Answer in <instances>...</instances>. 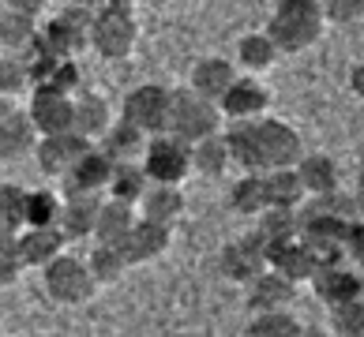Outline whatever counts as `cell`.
Instances as JSON below:
<instances>
[{
    "label": "cell",
    "mask_w": 364,
    "mask_h": 337,
    "mask_svg": "<svg viewBox=\"0 0 364 337\" xmlns=\"http://www.w3.org/2000/svg\"><path fill=\"white\" fill-rule=\"evenodd\" d=\"M237 79V67L233 60H222V57H199L196 67H192V79H188V87H192L196 94H203V98L218 101L222 94L233 87Z\"/></svg>",
    "instance_id": "cell-22"
},
{
    "label": "cell",
    "mask_w": 364,
    "mask_h": 337,
    "mask_svg": "<svg viewBox=\"0 0 364 337\" xmlns=\"http://www.w3.org/2000/svg\"><path fill=\"white\" fill-rule=\"evenodd\" d=\"M60 206H64V195H57L53 187L26 192V225H57Z\"/></svg>",
    "instance_id": "cell-37"
},
{
    "label": "cell",
    "mask_w": 364,
    "mask_h": 337,
    "mask_svg": "<svg viewBox=\"0 0 364 337\" xmlns=\"http://www.w3.org/2000/svg\"><path fill=\"white\" fill-rule=\"evenodd\" d=\"M222 116L233 124V120H259L271 113V90H267L255 75H237L233 87H229L218 98Z\"/></svg>",
    "instance_id": "cell-13"
},
{
    "label": "cell",
    "mask_w": 364,
    "mask_h": 337,
    "mask_svg": "<svg viewBox=\"0 0 364 337\" xmlns=\"http://www.w3.org/2000/svg\"><path fill=\"white\" fill-rule=\"evenodd\" d=\"M64 4H75V8H90V11H98L102 0H64Z\"/></svg>",
    "instance_id": "cell-46"
},
{
    "label": "cell",
    "mask_w": 364,
    "mask_h": 337,
    "mask_svg": "<svg viewBox=\"0 0 364 337\" xmlns=\"http://www.w3.org/2000/svg\"><path fill=\"white\" fill-rule=\"evenodd\" d=\"M113 244H120V251H124L128 266L154 263V259H161V255L169 251V244H173V225H161V221H151V218H139L124 236L113 240Z\"/></svg>",
    "instance_id": "cell-12"
},
{
    "label": "cell",
    "mask_w": 364,
    "mask_h": 337,
    "mask_svg": "<svg viewBox=\"0 0 364 337\" xmlns=\"http://www.w3.org/2000/svg\"><path fill=\"white\" fill-rule=\"evenodd\" d=\"M353 199H357V206L364 214V169H360V177H357V187H353Z\"/></svg>",
    "instance_id": "cell-45"
},
{
    "label": "cell",
    "mask_w": 364,
    "mask_h": 337,
    "mask_svg": "<svg viewBox=\"0 0 364 337\" xmlns=\"http://www.w3.org/2000/svg\"><path fill=\"white\" fill-rule=\"evenodd\" d=\"M139 221V210L136 202H124V199H105L98 202V221H94V236L98 240H120L132 225Z\"/></svg>",
    "instance_id": "cell-30"
},
{
    "label": "cell",
    "mask_w": 364,
    "mask_h": 337,
    "mask_svg": "<svg viewBox=\"0 0 364 337\" xmlns=\"http://www.w3.org/2000/svg\"><path fill=\"white\" fill-rule=\"evenodd\" d=\"M349 90H353V98L364 101V60H357L349 67Z\"/></svg>",
    "instance_id": "cell-43"
},
{
    "label": "cell",
    "mask_w": 364,
    "mask_h": 337,
    "mask_svg": "<svg viewBox=\"0 0 364 337\" xmlns=\"http://www.w3.org/2000/svg\"><path fill=\"white\" fill-rule=\"evenodd\" d=\"M23 270L26 266H23V255H19V233L0 228V289L16 285Z\"/></svg>",
    "instance_id": "cell-40"
},
{
    "label": "cell",
    "mask_w": 364,
    "mask_h": 337,
    "mask_svg": "<svg viewBox=\"0 0 364 337\" xmlns=\"http://www.w3.org/2000/svg\"><path fill=\"white\" fill-rule=\"evenodd\" d=\"M139 165L146 169L151 184H184L192 172V143L173 131H158L146 139Z\"/></svg>",
    "instance_id": "cell-4"
},
{
    "label": "cell",
    "mask_w": 364,
    "mask_h": 337,
    "mask_svg": "<svg viewBox=\"0 0 364 337\" xmlns=\"http://www.w3.org/2000/svg\"><path fill=\"white\" fill-rule=\"evenodd\" d=\"M151 187V177H146V169L139 161H117L113 165V177H109V192L113 199H124V202H139L143 192Z\"/></svg>",
    "instance_id": "cell-34"
},
{
    "label": "cell",
    "mask_w": 364,
    "mask_h": 337,
    "mask_svg": "<svg viewBox=\"0 0 364 337\" xmlns=\"http://www.w3.org/2000/svg\"><path fill=\"white\" fill-rule=\"evenodd\" d=\"M49 0H4V8H16V11H26V16H38V11H46Z\"/></svg>",
    "instance_id": "cell-44"
},
{
    "label": "cell",
    "mask_w": 364,
    "mask_h": 337,
    "mask_svg": "<svg viewBox=\"0 0 364 337\" xmlns=\"http://www.w3.org/2000/svg\"><path fill=\"white\" fill-rule=\"evenodd\" d=\"M0 4H4V0H0Z\"/></svg>",
    "instance_id": "cell-48"
},
{
    "label": "cell",
    "mask_w": 364,
    "mask_h": 337,
    "mask_svg": "<svg viewBox=\"0 0 364 337\" xmlns=\"http://www.w3.org/2000/svg\"><path fill=\"white\" fill-rule=\"evenodd\" d=\"M255 131V150H259V169H282V165H296V158L304 154V143L296 135L293 124L274 116H259L252 120Z\"/></svg>",
    "instance_id": "cell-6"
},
{
    "label": "cell",
    "mask_w": 364,
    "mask_h": 337,
    "mask_svg": "<svg viewBox=\"0 0 364 337\" xmlns=\"http://www.w3.org/2000/svg\"><path fill=\"white\" fill-rule=\"evenodd\" d=\"M296 177H301L308 195H327L338 187V165L331 154H301L296 158Z\"/></svg>",
    "instance_id": "cell-27"
},
{
    "label": "cell",
    "mask_w": 364,
    "mask_h": 337,
    "mask_svg": "<svg viewBox=\"0 0 364 337\" xmlns=\"http://www.w3.org/2000/svg\"><path fill=\"white\" fill-rule=\"evenodd\" d=\"M64 244L68 236L60 233V225H23L19 233V255L23 266H49L57 255H64Z\"/></svg>",
    "instance_id": "cell-17"
},
{
    "label": "cell",
    "mask_w": 364,
    "mask_h": 337,
    "mask_svg": "<svg viewBox=\"0 0 364 337\" xmlns=\"http://www.w3.org/2000/svg\"><path fill=\"white\" fill-rule=\"evenodd\" d=\"M34 143H38V128L31 113L8 109L0 116V161H19L26 154H34Z\"/></svg>",
    "instance_id": "cell-18"
},
{
    "label": "cell",
    "mask_w": 364,
    "mask_h": 337,
    "mask_svg": "<svg viewBox=\"0 0 364 337\" xmlns=\"http://www.w3.org/2000/svg\"><path fill=\"white\" fill-rule=\"evenodd\" d=\"M109 177H113V161L94 143L60 180H64V195H102L109 187Z\"/></svg>",
    "instance_id": "cell-14"
},
{
    "label": "cell",
    "mask_w": 364,
    "mask_h": 337,
    "mask_svg": "<svg viewBox=\"0 0 364 337\" xmlns=\"http://www.w3.org/2000/svg\"><path fill=\"white\" fill-rule=\"evenodd\" d=\"M259 225H255V233L267 240V248L278 244V240H289V236H301V221H296V210L289 206H263L259 214Z\"/></svg>",
    "instance_id": "cell-35"
},
{
    "label": "cell",
    "mask_w": 364,
    "mask_h": 337,
    "mask_svg": "<svg viewBox=\"0 0 364 337\" xmlns=\"http://www.w3.org/2000/svg\"><path fill=\"white\" fill-rule=\"evenodd\" d=\"M222 120L225 116L218 109V101L196 94L192 87L169 90V124H166V131L181 135V139H188V143H196V139H203V135L222 131Z\"/></svg>",
    "instance_id": "cell-2"
},
{
    "label": "cell",
    "mask_w": 364,
    "mask_h": 337,
    "mask_svg": "<svg viewBox=\"0 0 364 337\" xmlns=\"http://www.w3.org/2000/svg\"><path fill=\"white\" fill-rule=\"evenodd\" d=\"M31 87V67H26L23 53H4L0 49V94H23Z\"/></svg>",
    "instance_id": "cell-39"
},
{
    "label": "cell",
    "mask_w": 364,
    "mask_h": 337,
    "mask_svg": "<svg viewBox=\"0 0 364 337\" xmlns=\"http://www.w3.org/2000/svg\"><path fill=\"white\" fill-rule=\"evenodd\" d=\"M267 266L278 270V274H286L289 281H296V285L316 274V259H312V251L304 248L301 236L278 240V244L267 248Z\"/></svg>",
    "instance_id": "cell-19"
},
{
    "label": "cell",
    "mask_w": 364,
    "mask_h": 337,
    "mask_svg": "<svg viewBox=\"0 0 364 337\" xmlns=\"http://www.w3.org/2000/svg\"><path fill=\"white\" fill-rule=\"evenodd\" d=\"M31 120L38 135H53V131H68L72 128V116H75V98L64 90H53V87H34L31 94Z\"/></svg>",
    "instance_id": "cell-15"
},
{
    "label": "cell",
    "mask_w": 364,
    "mask_h": 337,
    "mask_svg": "<svg viewBox=\"0 0 364 337\" xmlns=\"http://www.w3.org/2000/svg\"><path fill=\"white\" fill-rule=\"evenodd\" d=\"M218 270H222L225 281H233V285H248L259 270H267V240L255 233V228L245 236H237V240H229L218 255Z\"/></svg>",
    "instance_id": "cell-8"
},
{
    "label": "cell",
    "mask_w": 364,
    "mask_h": 337,
    "mask_svg": "<svg viewBox=\"0 0 364 337\" xmlns=\"http://www.w3.org/2000/svg\"><path fill=\"white\" fill-rule=\"evenodd\" d=\"M8 109H11V105H8V94H0V116H4Z\"/></svg>",
    "instance_id": "cell-47"
},
{
    "label": "cell",
    "mask_w": 364,
    "mask_h": 337,
    "mask_svg": "<svg viewBox=\"0 0 364 337\" xmlns=\"http://www.w3.org/2000/svg\"><path fill=\"white\" fill-rule=\"evenodd\" d=\"M139 45V23L132 16V8H117V4H102L94 11L90 23V49L102 60H124L132 49Z\"/></svg>",
    "instance_id": "cell-3"
},
{
    "label": "cell",
    "mask_w": 364,
    "mask_h": 337,
    "mask_svg": "<svg viewBox=\"0 0 364 337\" xmlns=\"http://www.w3.org/2000/svg\"><path fill=\"white\" fill-rule=\"evenodd\" d=\"M248 311H274V307H289L296 300V281H289L278 270H259L248 281Z\"/></svg>",
    "instance_id": "cell-16"
},
{
    "label": "cell",
    "mask_w": 364,
    "mask_h": 337,
    "mask_svg": "<svg viewBox=\"0 0 364 337\" xmlns=\"http://www.w3.org/2000/svg\"><path fill=\"white\" fill-rule=\"evenodd\" d=\"M245 333H248V337H296V333H304V322L296 319L289 307H274V311H252Z\"/></svg>",
    "instance_id": "cell-33"
},
{
    "label": "cell",
    "mask_w": 364,
    "mask_h": 337,
    "mask_svg": "<svg viewBox=\"0 0 364 337\" xmlns=\"http://www.w3.org/2000/svg\"><path fill=\"white\" fill-rule=\"evenodd\" d=\"M109 124H113V109H109V101H105L102 94H83V98H75L72 128H75L79 135H83V139L98 143Z\"/></svg>",
    "instance_id": "cell-25"
},
{
    "label": "cell",
    "mask_w": 364,
    "mask_h": 337,
    "mask_svg": "<svg viewBox=\"0 0 364 337\" xmlns=\"http://www.w3.org/2000/svg\"><path fill=\"white\" fill-rule=\"evenodd\" d=\"M327 23H357L364 19V0H319Z\"/></svg>",
    "instance_id": "cell-41"
},
{
    "label": "cell",
    "mask_w": 364,
    "mask_h": 337,
    "mask_svg": "<svg viewBox=\"0 0 364 337\" xmlns=\"http://www.w3.org/2000/svg\"><path fill=\"white\" fill-rule=\"evenodd\" d=\"M98 202L102 195H64V206H60V233L68 240H87L94 236V221H98Z\"/></svg>",
    "instance_id": "cell-23"
},
{
    "label": "cell",
    "mask_w": 364,
    "mask_h": 337,
    "mask_svg": "<svg viewBox=\"0 0 364 337\" xmlns=\"http://www.w3.org/2000/svg\"><path fill=\"white\" fill-rule=\"evenodd\" d=\"M342 248H346V259H349V263H357V266L364 270V214L346 225Z\"/></svg>",
    "instance_id": "cell-42"
},
{
    "label": "cell",
    "mask_w": 364,
    "mask_h": 337,
    "mask_svg": "<svg viewBox=\"0 0 364 337\" xmlns=\"http://www.w3.org/2000/svg\"><path fill=\"white\" fill-rule=\"evenodd\" d=\"M26 225V187L0 180V228L19 233Z\"/></svg>",
    "instance_id": "cell-36"
},
{
    "label": "cell",
    "mask_w": 364,
    "mask_h": 337,
    "mask_svg": "<svg viewBox=\"0 0 364 337\" xmlns=\"http://www.w3.org/2000/svg\"><path fill=\"white\" fill-rule=\"evenodd\" d=\"M42 281H46V292L53 296L57 304H87L94 292H98V281H94L87 259H75V255H57L49 266H42Z\"/></svg>",
    "instance_id": "cell-5"
},
{
    "label": "cell",
    "mask_w": 364,
    "mask_h": 337,
    "mask_svg": "<svg viewBox=\"0 0 364 337\" xmlns=\"http://www.w3.org/2000/svg\"><path fill=\"white\" fill-rule=\"evenodd\" d=\"M331 333H338V337H364V296L331 307Z\"/></svg>",
    "instance_id": "cell-38"
},
{
    "label": "cell",
    "mask_w": 364,
    "mask_h": 337,
    "mask_svg": "<svg viewBox=\"0 0 364 337\" xmlns=\"http://www.w3.org/2000/svg\"><path fill=\"white\" fill-rule=\"evenodd\" d=\"M229 165H233V158H229V146H225V135L222 131L203 135V139L192 143V172L218 180V177H225Z\"/></svg>",
    "instance_id": "cell-26"
},
{
    "label": "cell",
    "mask_w": 364,
    "mask_h": 337,
    "mask_svg": "<svg viewBox=\"0 0 364 337\" xmlns=\"http://www.w3.org/2000/svg\"><path fill=\"white\" fill-rule=\"evenodd\" d=\"M312 281L316 296L327 307L334 304H346V300H357L364 296V270L349 259H338V263H327V266H316V274L308 277Z\"/></svg>",
    "instance_id": "cell-11"
},
{
    "label": "cell",
    "mask_w": 364,
    "mask_h": 337,
    "mask_svg": "<svg viewBox=\"0 0 364 337\" xmlns=\"http://www.w3.org/2000/svg\"><path fill=\"white\" fill-rule=\"evenodd\" d=\"M263 187H267V206H289V210H296L308 199V192H304V184H301V177H296L293 165L263 169Z\"/></svg>",
    "instance_id": "cell-28"
},
{
    "label": "cell",
    "mask_w": 364,
    "mask_h": 337,
    "mask_svg": "<svg viewBox=\"0 0 364 337\" xmlns=\"http://www.w3.org/2000/svg\"><path fill=\"white\" fill-rule=\"evenodd\" d=\"M323 4L319 0H274V16L267 23V34L274 38L282 53H304L323 38Z\"/></svg>",
    "instance_id": "cell-1"
},
{
    "label": "cell",
    "mask_w": 364,
    "mask_h": 337,
    "mask_svg": "<svg viewBox=\"0 0 364 337\" xmlns=\"http://www.w3.org/2000/svg\"><path fill=\"white\" fill-rule=\"evenodd\" d=\"M90 139H83L75 128L68 131H53V135H38L34 143V158H38V169L46 172V177H64L79 158L90 150Z\"/></svg>",
    "instance_id": "cell-10"
},
{
    "label": "cell",
    "mask_w": 364,
    "mask_h": 337,
    "mask_svg": "<svg viewBox=\"0 0 364 337\" xmlns=\"http://www.w3.org/2000/svg\"><path fill=\"white\" fill-rule=\"evenodd\" d=\"M146 139H151V135L146 131H139L136 124H132V120H113L109 128H105V135L98 139V146L105 150V158L113 161H139V154H143V146H146Z\"/></svg>",
    "instance_id": "cell-21"
},
{
    "label": "cell",
    "mask_w": 364,
    "mask_h": 337,
    "mask_svg": "<svg viewBox=\"0 0 364 337\" xmlns=\"http://www.w3.org/2000/svg\"><path fill=\"white\" fill-rule=\"evenodd\" d=\"M120 113H124V120H132V124H136L139 131H146V135L166 131V124H169V87L139 83L136 90H128Z\"/></svg>",
    "instance_id": "cell-9"
},
{
    "label": "cell",
    "mask_w": 364,
    "mask_h": 337,
    "mask_svg": "<svg viewBox=\"0 0 364 337\" xmlns=\"http://www.w3.org/2000/svg\"><path fill=\"white\" fill-rule=\"evenodd\" d=\"M38 38V16L4 8L0 4V49L4 53H26Z\"/></svg>",
    "instance_id": "cell-29"
},
{
    "label": "cell",
    "mask_w": 364,
    "mask_h": 337,
    "mask_svg": "<svg viewBox=\"0 0 364 337\" xmlns=\"http://www.w3.org/2000/svg\"><path fill=\"white\" fill-rule=\"evenodd\" d=\"M139 218H151L161 225H177L181 214H184V192L181 184H151L143 192V199L136 202Z\"/></svg>",
    "instance_id": "cell-20"
},
{
    "label": "cell",
    "mask_w": 364,
    "mask_h": 337,
    "mask_svg": "<svg viewBox=\"0 0 364 337\" xmlns=\"http://www.w3.org/2000/svg\"><path fill=\"white\" fill-rule=\"evenodd\" d=\"M282 57V49L274 45V38L267 34V31H255V34H245L237 42V64L245 67L248 75H263V72H271V67L278 64Z\"/></svg>",
    "instance_id": "cell-24"
},
{
    "label": "cell",
    "mask_w": 364,
    "mask_h": 337,
    "mask_svg": "<svg viewBox=\"0 0 364 337\" xmlns=\"http://www.w3.org/2000/svg\"><path fill=\"white\" fill-rule=\"evenodd\" d=\"M90 23H94V11L90 8H75V4H64L60 16H53L42 31V42L60 53V57H75L79 49L90 45Z\"/></svg>",
    "instance_id": "cell-7"
},
{
    "label": "cell",
    "mask_w": 364,
    "mask_h": 337,
    "mask_svg": "<svg viewBox=\"0 0 364 337\" xmlns=\"http://www.w3.org/2000/svg\"><path fill=\"white\" fill-rule=\"evenodd\" d=\"M87 266H90V274H94L98 285H113V281L124 277V270H132L124 251H120V244H113V240H98V244L90 248Z\"/></svg>",
    "instance_id": "cell-32"
},
{
    "label": "cell",
    "mask_w": 364,
    "mask_h": 337,
    "mask_svg": "<svg viewBox=\"0 0 364 337\" xmlns=\"http://www.w3.org/2000/svg\"><path fill=\"white\" fill-rule=\"evenodd\" d=\"M267 206V187H263V172H240V180L229 187V210L240 218H255Z\"/></svg>",
    "instance_id": "cell-31"
}]
</instances>
